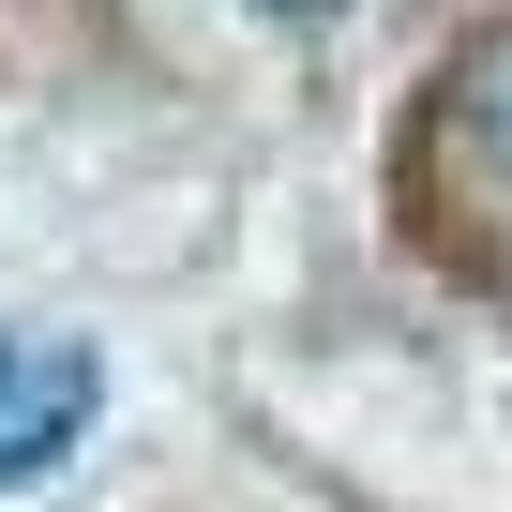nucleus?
<instances>
[{
    "label": "nucleus",
    "mask_w": 512,
    "mask_h": 512,
    "mask_svg": "<svg viewBox=\"0 0 512 512\" xmlns=\"http://www.w3.org/2000/svg\"><path fill=\"white\" fill-rule=\"evenodd\" d=\"M91 407H106V362L76 332H0V497L61 482V452L91 437Z\"/></svg>",
    "instance_id": "1"
},
{
    "label": "nucleus",
    "mask_w": 512,
    "mask_h": 512,
    "mask_svg": "<svg viewBox=\"0 0 512 512\" xmlns=\"http://www.w3.org/2000/svg\"><path fill=\"white\" fill-rule=\"evenodd\" d=\"M287 16H332V0H287Z\"/></svg>",
    "instance_id": "2"
}]
</instances>
